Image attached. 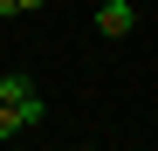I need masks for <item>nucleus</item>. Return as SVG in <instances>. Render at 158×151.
Masks as SVG:
<instances>
[{"label":"nucleus","mask_w":158,"mask_h":151,"mask_svg":"<svg viewBox=\"0 0 158 151\" xmlns=\"http://www.w3.org/2000/svg\"><path fill=\"white\" fill-rule=\"evenodd\" d=\"M41 117H48V103H41V89L28 76H0V144L21 137V131H35Z\"/></svg>","instance_id":"f257e3e1"},{"label":"nucleus","mask_w":158,"mask_h":151,"mask_svg":"<svg viewBox=\"0 0 158 151\" xmlns=\"http://www.w3.org/2000/svg\"><path fill=\"white\" fill-rule=\"evenodd\" d=\"M48 0H0V21H14V14H41Z\"/></svg>","instance_id":"7ed1b4c3"},{"label":"nucleus","mask_w":158,"mask_h":151,"mask_svg":"<svg viewBox=\"0 0 158 151\" xmlns=\"http://www.w3.org/2000/svg\"><path fill=\"white\" fill-rule=\"evenodd\" d=\"M131 28H138V7H131V0H103L96 7V35L103 41H124Z\"/></svg>","instance_id":"f03ea898"}]
</instances>
